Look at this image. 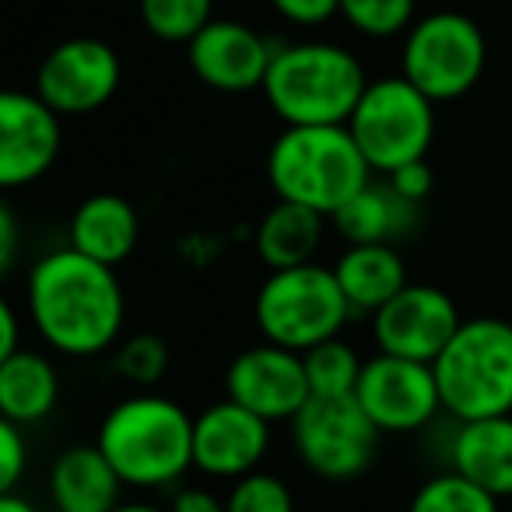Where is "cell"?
Segmentation results:
<instances>
[{"instance_id":"obj_36","label":"cell","mask_w":512,"mask_h":512,"mask_svg":"<svg viewBox=\"0 0 512 512\" xmlns=\"http://www.w3.org/2000/svg\"><path fill=\"white\" fill-rule=\"evenodd\" d=\"M0 512H39L29 498H22L18 491H8V495H0Z\"/></svg>"},{"instance_id":"obj_23","label":"cell","mask_w":512,"mask_h":512,"mask_svg":"<svg viewBox=\"0 0 512 512\" xmlns=\"http://www.w3.org/2000/svg\"><path fill=\"white\" fill-rule=\"evenodd\" d=\"M323 221L327 218L309 207L278 200L256 225V253L271 271L316 264V253L323 246Z\"/></svg>"},{"instance_id":"obj_13","label":"cell","mask_w":512,"mask_h":512,"mask_svg":"<svg viewBox=\"0 0 512 512\" xmlns=\"http://www.w3.org/2000/svg\"><path fill=\"white\" fill-rule=\"evenodd\" d=\"M460 323L463 316L449 292L435 285H407L379 313H372V337L383 355L432 365Z\"/></svg>"},{"instance_id":"obj_24","label":"cell","mask_w":512,"mask_h":512,"mask_svg":"<svg viewBox=\"0 0 512 512\" xmlns=\"http://www.w3.org/2000/svg\"><path fill=\"white\" fill-rule=\"evenodd\" d=\"M306 362V376H309V390L313 397H355L358 379H362L365 362L358 358V351L348 341L334 337V341H323L316 348H309L302 355Z\"/></svg>"},{"instance_id":"obj_6","label":"cell","mask_w":512,"mask_h":512,"mask_svg":"<svg viewBox=\"0 0 512 512\" xmlns=\"http://www.w3.org/2000/svg\"><path fill=\"white\" fill-rule=\"evenodd\" d=\"M351 316L355 313L337 285L334 267L323 264L271 271L253 302V320L264 341L299 355L341 337Z\"/></svg>"},{"instance_id":"obj_8","label":"cell","mask_w":512,"mask_h":512,"mask_svg":"<svg viewBox=\"0 0 512 512\" xmlns=\"http://www.w3.org/2000/svg\"><path fill=\"white\" fill-rule=\"evenodd\" d=\"M484 67H488V39L481 25L463 11L421 15L400 46V74L435 106L474 92Z\"/></svg>"},{"instance_id":"obj_10","label":"cell","mask_w":512,"mask_h":512,"mask_svg":"<svg viewBox=\"0 0 512 512\" xmlns=\"http://www.w3.org/2000/svg\"><path fill=\"white\" fill-rule=\"evenodd\" d=\"M120 53L95 36H74L57 43L43 57L32 92L60 116L99 113L120 92Z\"/></svg>"},{"instance_id":"obj_38","label":"cell","mask_w":512,"mask_h":512,"mask_svg":"<svg viewBox=\"0 0 512 512\" xmlns=\"http://www.w3.org/2000/svg\"><path fill=\"white\" fill-rule=\"evenodd\" d=\"M50 512H64V509H50Z\"/></svg>"},{"instance_id":"obj_35","label":"cell","mask_w":512,"mask_h":512,"mask_svg":"<svg viewBox=\"0 0 512 512\" xmlns=\"http://www.w3.org/2000/svg\"><path fill=\"white\" fill-rule=\"evenodd\" d=\"M18 316H15V306L11 302H0V358H11L22 351L18 344Z\"/></svg>"},{"instance_id":"obj_15","label":"cell","mask_w":512,"mask_h":512,"mask_svg":"<svg viewBox=\"0 0 512 512\" xmlns=\"http://www.w3.org/2000/svg\"><path fill=\"white\" fill-rule=\"evenodd\" d=\"M278 46L253 25L239 18H214L190 46H186V64L197 74L200 85L225 95L260 92L271 71V60Z\"/></svg>"},{"instance_id":"obj_12","label":"cell","mask_w":512,"mask_h":512,"mask_svg":"<svg viewBox=\"0 0 512 512\" xmlns=\"http://www.w3.org/2000/svg\"><path fill=\"white\" fill-rule=\"evenodd\" d=\"M225 397L274 425V421H295V414L313 400V390L299 351L260 341L228 362Z\"/></svg>"},{"instance_id":"obj_1","label":"cell","mask_w":512,"mask_h":512,"mask_svg":"<svg viewBox=\"0 0 512 512\" xmlns=\"http://www.w3.org/2000/svg\"><path fill=\"white\" fill-rule=\"evenodd\" d=\"M25 302L36 334L67 358H95L123 341L127 295L106 267L74 246L43 253L25 281Z\"/></svg>"},{"instance_id":"obj_2","label":"cell","mask_w":512,"mask_h":512,"mask_svg":"<svg viewBox=\"0 0 512 512\" xmlns=\"http://www.w3.org/2000/svg\"><path fill=\"white\" fill-rule=\"evenodd\" d=\"M365 88V64L348 46L306 39L278 46L260 92L285 127H348Z\"/></svg>"},{"instance_id":"obj_26","label":"cell","mask_w":512,"mask_h":512,"mask_svg":"<svg viewBox=\"0 0 512 512\" xmlns=\"http://www.w3.org/2000/svg\"><path fill=\"white\" fill-rule=\"evenodd\" d=\"M407 512H498V498L456 470H442L414 491Z\"/></svg>"},{"instance_id":"obj_28","label":"cell","mask_w":512,"mask_h":512,"mask_svg":"<svg viewBox=\"0 0 512 512\" xmlns=\"http://www.w3.org/2000/svg\"><path fill=\"white\" fill-rule=\"evenodd\" d=\"M169 362V344L158 334H130L113 348L116 376L127 379L130 386H141V390L162 383L165 372H169Z\"/></svg>"},{"instance_id":"obj_31","label":"cell","mask_w":512,"mask_h":512,"mask_svg":"<svg viewBox=\"0 0 512 512\" xmlns=\"http://www.w3.org/2000/svg\"><path fill=\"white\" fill-rule=\"evenodd\" d=\"M267 4L278 18L302 25V29H316L341 15V0H267Z\"/></svg>"},{"instance_id":"obj_7","label":"cell","mask_w":512,"mask_h":512,"mask_svg":"<svg viewBox=\"0 0 512 512\" xmlns=\"http://www.w3.org/2000/svg\"><path fill=\"white\" fill-rule=\"evenodd\" d=\"M348 130L369 169L386 179L390 172L428 158L435 141V102L404 74H386L369 81Z\"/></svg>"},{"instance_id":"obj_21","label":"cell","mask_w":512,"mask_h":512,"mask_svg":"<svg viewBox=\"0 0 512 512\" xmlns=\"http://www.w3.org/2000/svg\"><path fill=\"white\" fill-rule=\"evenodd\" d=\"M418 207L407 204L390 183L372 179L358 197H351L334 214V228L348 246H393L404 232H411Z\"/></svg>"},{"instance_id":"obj_22","label":"cell","mask_w":512,"mask_h":512,"mask_svg":"<svg viewBox=\"0 0 512 512\" xmlns=\"http://www.w3.org/2000/svg\"><path fill=\"white\" fill-rule=\"evenodd\" d=\"M60 400L57 365L39 351L22 348L18 355L0 358V418L29 428L50 418Z\"/></svg>"},{"instance_id":"obj_16","label":"cell","mask_w":512,"mask_h":512,"mask_svg":"<svg viewBox=\"0 0 512 512\" xmlns=\"http://www.w3.org/2000/svg\"><path fill=\"white\" fill-rule=\"evenodd\" d=\"M271 446V421L246 411L235 400H218L193 418V467L218 481L260 470Z\"/></svg>"},{"instance_id":"obj_3","label":"cell","mask_w":512,"mask_h":512,"mask_svg":"<svg viewBox=\"0 0 512 512\" xmlns=\"http://www.w3.org/2000/svg\"><path fill=\"white\" fill-rule=\"evenodd\" d=\"M95 446L127 488H169L193 467V414L162 393H134L106 411Z\"/></svg>"},{"instance_id":"obj_27","label":"cell","mask_w":512,"mask_h":512,"mask_svg":"<svg viewBox=\"0 0 512 512\" xmlns=\"http://www.w3.org/2000/svg\"><path fill=\"white\" fill-rule=\"evenodd\" d=\"M341 18L365 39L407 36L418 22V0H341Z\"/></svg>"},{"instance_id":"obj_34","label":"cell","mask_w":512,"mask_h":512,"mask_svg":"<svg viewBox=\"0 0 512 512\" xmlns=\"http://www.w3.org/2000/svg\"><path fill=\"white\" fill-rule=\"evenodd\" d=\"M15 256H18V221L11 214V207L4 204L0 207V271L11 274Z\"/></svg>"},{"instance_id":"obj_14","label":"cell","mask_w":512,"mask_h":512,"mask_svg":"<svg viewBox=\"0 0 512 512\" xmlns=\"http://www.w3.org/2000/svg\"><path fill=\"white\" fill-rule=\"evenodd\" d=\"M64 116L53 113L36 92L0 95V186L18 190L57 165L64 148Z\"/></svg>"},{"instance_id":"obj_11","label":"cell","mask_w":512,"mask_h":512,"mask_svg":"<svg viewBox=\"0 0 512 512\" xmlns=\"http://www.w3.org/2000/svg\"><path fill=\"white\" fill-rule=\"evenodd\" d=\"M355 400L379 432L407 435L421 432L442 411L435 369L425 362H407L397 355L365 358L362 379H358Z\"/></svg>"},{"instance_id":"obj_19","label":"cell","mask_w":512,"mask_h":512,"mask_svg":"<svg viewBox=\"0 0 512 512\" xmlns=\"http://www.w3.org/2000/svg\"><path fill=\"white\" fill-rule=\"evenodd\" d=\"M127 484L99 446H71L50 470L53 509L64 512H113Z\"/></svg>"},{"instance_id":"obj_25","label":"cell","mask_w":512,"mask_h":512,"mask_svg":"<svg viewBox=\"0 0 512 512\" xmlns=\"http://www.w3.org/2000/svg\"><path fill=\"white\" fill-rule=\"evenodd\" d=\"M141 25L162 43L190 46L214 22V0H137Z\"/></svg>"},{"instance_id":"obj_30","label":"cell","mask_w":512,"mask_h":512,"mask_svg":"<svg viewBox=\"0 0 512 512\" xmlns=\"http://www.w3.org/2000/svg\"><path fill=\"white\" fill-rule=\"evenodd\" d=\"M25 463H29V446H25V432L15 421L0 418V491L18 488L25 474Z\"/></svg>"},{"instance_id":"obj_20","label":"cell","mask_w":512,"mask_h":512,"mask_svg":"<svg viewBox=\"0 0 512 512\" xmlns=\"http://www.w3.org/2000/svg\"><path fill=\"white\" fill-rule=\"evenodd\" d=\"M337 285L348 299L351 313H379L393 295L404 292L407 264L393 246H344L334 264Z\"/></svg>"},{"instance_id":"obj_29","label":"cell","mask_w":512,"mask_h":512,"mask_svg":"<svg viewBox=\"0 0 512 512\" xmlns=\"http://www.w3.org/2000/svg\"><path fill=\"white\" fill-rule=\"evenodd\" d=\"M225 512H295V498L278 474L253 470V474L232 481L225 495Z\"/></svg>"},{"instance_id":"obj_32","label":"cell","mask_w":512,"mask_h":512,"mask_svg":"<svg viewBox=\"0 0 512 512\" xmlns=\"http://www.w3.org/2000/svg\"><path fill=\"white\" fill-rule=\"evenodd\" d=\"M386 183H390L393 190L407 200V204L421 207L428 200V193H432V186H435V172H432V165H428V158H421V162H411V165H404V169L390 172V176H386Z\"/></svg>"},{"instance_id":"obj_17","label":"cell","mask_w":512,"mask_h":512,"mask_svg":"<svg viewBox=\"0 0 512 512\" xmlns=\"http://www.w3.org/2000/svg\"><path fill=\"white\" fill-rule=\"evenodd\" d=\"M141 242V214L120 193H92L71 214L67 246L92 256L106 267H120L130 260Z\"/></svg>"},{"instance_id":"obj_9","label":"cell","mask_w":512,"mask_h":512,"mask_svg":"<svg viewBox=\"0 0 512 512\" xmlns=\"http://www.w3.org/2000/svg\"><path fill=\"white\" fill-rule=\"evenodd\" d=\"M379 428L355 397H313L292 421V442L299 460L327 481H351L365 474L376 456Z\"/></svg>"},{"instance_id":"obj_18","label":"cell","mask_w":512,"mask_h":512,"mask_svg":"<svg viewBox=\"0 0 512 512\" xmlns=\"http://www.w3.org/2000/svg\"><path fill=\"white\" fill-rule=\"evenodd\" d=\"M449 470L491 491L498 502L512 498V414L456 421L449 435Z\"/></svg>"},{"instance_id":"obj_5","label":"cell","mask_w":512,"mask_h":512,"mask_svg":"<svg viewBox=\"0 0 512 512\" xmlns=\"http://www.w3.org/2000/svg\"><path fill=\"white\" fill-rule=\"evenodd\" d=\"M432 369L442 411L453 421L512 414V323L498 316L463 320Z\"/></svg>"},{"instance_id":"obj_33","label":"cell","mask_w":512,"mask_h":512,"mask_svg":"<svg viewBox=\"0 0 512 512\" xmlns=\"http://www.w3.org/2000/svg\"><path fill=\"white\" fill-rule=\"evenodd\" d=\"M169 512H225V498L207 488H179L169 502Z\"/></svg>"},{"instance_id":"obj_4","label":"cell","mask_w":512,"mask_h":512,"mask_svg":"<svg viewBox=\"0 0 512 512\" xmlns=\"http://www.w3.org/2000/svg\"><path fill=\"white\" fill-rule=\"evenodd\" d=\"M372 176L376 172L348 127H285L267 151V183L278 200L302 204L323 218H334Z\"/></svg>"},{"instance_id":"obj_37","label":"cell","mask_w":512,"mask_h":512,"mask_svg":"<svg viewBox=\"0 0 512 512\" xmlns=\"http://www.w3.org/2000/svg\"><path fill=\"white\" fill-rule=\"evenodd\" d=\"M113 512H169V509H158V505H151V502H120Z\"/></svg>"}]
</instances>
